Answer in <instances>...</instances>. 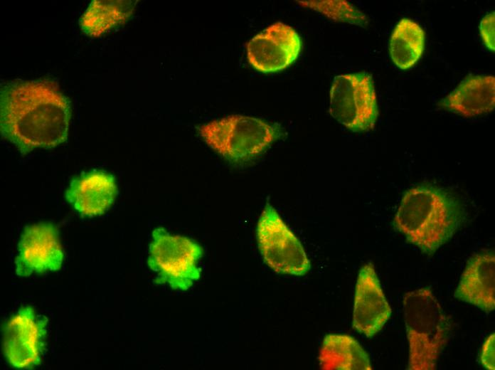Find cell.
<instances>
[{
	"instance_id": "2e32d148",
	"label": "cell",
	"mask_w": 495,
	"mask_h": 370,
	"mask_svg": "<svg viewBox=\"0 0 495 370\" xmlns=\"http://www.w3.org/2000/svg\"><path fill=\"white\" fill-rule=\"evenodd\" d=\"M135 1L93 0L80 18L81 30L91 37H98L124 23L132 15Z\"/></svg>"
},
{
	"instance_id": "5b68a950",
	"label": "cell",
	"mask_w": 495,
	"mask_h": 370,
	"mask_svg": "<svg viewBox=\"0 0 495 370\" xmlns=\"http://www.w3.org/2000/svg\"><path fill=\"white\" fill-rule=\"evenodd\" d=\"M147 264L157 273L156 284H167L172 289L186 290L201 275L197 261L203 248L191 239L172 235L162 227L152 232Z\"/></svg>"
},
{
	"instance_id": "9a60e30c",
	"label": "cell",
	"mask_w": 495,
	"mask_h": 370,
	"mask_svg": "<svg viewBox=\"0 0 495 370\" xmlns=\"http://www.w3.org/2000/svg\"><path fill=\"white\" fill-rule=\"evenodd\" d=\"M324 370H371L369 357L361 344L347 334L326 335L319 351Z\"/></svg>"
},
{
	"instance_id": "8fae6325",
	"label": "cell",
	"mask_w": 495,
	"mask_h": 370,
	"mask_svg": "<svg viewBox=\"0 0 495 370\" xmlns=\"http://www.w3.org/2000/svg\"><path fill=\"white\" fill-rule=\"evenodd\" d=\"M391 312L373 265H364L356 285L353 327L366 337H372L383 327Z\"/></svg>"
},
{
	"instance_id": "30bf717a",
	"label": "cell",
	"mask_w": 495,
	"mask_h": 370,
	"mask_svg": "<svg viewBox=\"0 0 495 370\" xmlns=\"http://www.w3.org/2000/svg\"><path fill=\"white\" fill-rule=\"evenodd\" d=\"M63 260V251L55 226L39 223L24 229L15 261L17 275L26 277L58 270Z\"/></svg>"
},
{
	"instance_id": "d6986e66",
	"label": "cell",
	"mask_w": 495,
	"mask_h": 370,
	"mask_svg": "<svg viewBox=\"0 0 495 370\" xmlns=\"http://www.w3.org/2000/svg\"><path fill=\"white\" fill-rule=\"evenodd\" d=\"M494 11L486 15L481 21L479 31L485 46L491 51H495L494 42Z\"/></svg>"
},
{
	"instance_id": "5bb4252c",
	"label": "cell",
	"mask_w": 495,
	"mask_h": 370,
	"mask_svg": "<svg viewBox=\"0 0 495 370\" xmlns=\"http://www.w3.org/2000/svg\"><path fill=\"white\" fill-rule=\"evenodd\" d=\"M438 105L464 117L491 112L495 107V78L492 75L468 77L440 100Z\"/></svg>"
},
{
	"instance_id": "9c48e42d",
	"label": "cell",
	"mask_w": 495,
	"mask_h": 370,
	"mask_svg": "<svg viewBox=\"0 0 495 370\" xmlns=\"http://www.w3.org/2000/svg\"><path fill=\"white\" fill-rule=\"evenodd\" d=\"M300 50L299 34L282 22L269 26L246 44L248 62L262 73L287 68L298 58Z\"/></svg>"
},
{
	"instance_id": "e0dca14e",
	"label": "cell",
	"mask_w": 495,
	"mask_h": 370,
	"mask_svg": "<svg viewBox=\"0 0 495 370\" xmlns=\"http://www.w3.org/2000/svg\"><path fill=\"white\" fill-rule=\"evenodd\" d=\"M425 42V33L415 22L402 18L395 26L389 41V51L393 63L407 70L420 58Z\"/></svg>"
},
{
	"instance_id": "ffe728a7",
	"label": "cell",
	"mask_w": 495,
	"mask_h": 370,
	"mask_svg": "<svg viewBox=\"0 0 495 370\" xmlns=\"http://www.w3.org/2000/svg\"><path fill=\"white\" fill-rule=\"evenodd\" d=\"M495 334L489 335L481 346L479 359L481 365L489 370H494V344Z\"/></svg>"
},
{
	"instance_id": "ba28073f",
	"label": "cell",
	"mask_w": 495,
	"mask_h": 370,
	"mask_svg": "<svg viewBox=\"0 0 495 370\" xmlns=\"http://www.w3.org/2000/svg\"><path fill=\"white\" fill-rule=\"evenodd\" d=\"M47 319L37 315L31 306L19 309L3 328V349L9 363L26 369L41 363L45 345Z\"/></svg>"
},
{
	"instance_id": "52a82bcc",
	"label": "cell",
	"mask_w": 495,
	"mask_h": 370,
	"mask_svg": "<svg viewBox=\"0 0 495 370\" xmlns=\"http://www.w3.org/2000/svg\"><path fill=\"white\" fill-rule=\"evenodd\" d=\"M259 248L267 265L278 273L305 275L310 262L300 241L269 204L257 226Z\"/></svg>"
},
{
	"instance_id": "ac0fdd59",
	"label": "cell",
	"mask_w": 495,
	"mask_h": 370,
	"mask_svg": "<svg viewBox=\"0 0 495 370\" xmlns=\"http://www.w3.org/2000/svg\"><path fill=\"white\" fill-rule=\"evenodd\" d=\"M303 6L317 11L336 21L362 26L366 24V16L346 1H298Z\"/></svg>"
},
{
	"instance_id": "7c38bea8",
	"label": "cell",
	"mask_w": 495,
	"mask_h": 370,
	"mask_svg": "<svg viewBox=\"0 0 495 370\" xmlns=\"http://www.w3.org/2000/svg\"><path fill=\"white\" fill-rule=\"evenodd\" d=\"M455 297L484 312L495 309V255L494 250L474 254L468 261L454 292Z\"/></svg>"
},
{
	"instance_id": "7a4b0ae2",
	"label": "cell",
	"mask_w": 495,
	"mask_h": 370,
	"mask_svg": "<svg viewBox=\"0 0 495 370\" xmlns=\"http://www.w3.org/2000/svg\"><path fill=\"white\" fill-rule=\"evenodd\" d=\"M462 218V205L452 194L434 184H420L403 196L393 225L410 243L432 255L452 238Z\"/></svg>"
},
{
	"instance_id": "6da1fadb",
	"label": "cell",
	"mask_w": 495,
	"mask_h": 370,
	"mask_svg": "<svg viewBox=\"0 0 495 370\" xmlns=\"http://www.w3.org/2000/svg\"><path fill=\"white\" fill-rule=\"evenodd\" d=\"M1 133L22 155L51 149L68 138V99L48 80L18 81L1 89Z\"/></svg>"
},
{
	"instance_id": "4fadbf2b",
	"label": "cell",
	"mask_w": 495,
	"mask_h": 370,
	"mask_svg": "<svg viewBox=\"0 0 495 370\" xmlns=\"http://www.w3.org/2000/svg\"><path fill=\"white\" fill-rule=\"evenodd\" d=\"M117 193L115 177L102 171H93L74 179L65 199L80 213L93 216L102 214L113 204Z\"/></svg>"
},
{
	"instance_id": "8992f818",
	"label": "cell",
	"mask_w": 495,
	"mask_h": 370,
	"mask_svg": "<svg viewBox=\"0 0 495 370\" xmlns=\"http://www.w3.org/2000/svg\"><path fill=\"white\" fill-rule=\"evenodd\" d=\"M329 112L351 131L372 129L378 110L371 75L363 72L335 76L330 90Z\"/></svg>"
},
{
	"instance_id": "277c9868",
	"label": "cell",
	"mask_w": 495,
	"mask_h": 370,
	"mask_svg": "<svg viewBox=\"0 0 495 370\" xmlns=\"http://www.w3.org/2000/svg\"><path fill=\"white\" fill-rule=\"evenodd\" d=\"M198 132L208 146L233 162L256 158L280 135L273 125L243 115L211 121L200 126Z\"/></svg>"
},
{
	"instance_id": "3957f363",
	"label": "cell",
	"mask_w": 495,
	"mask_h": 370,
	"mask_svg": "<svg viewBox=\"0 0 495 370\" xmlns=\"http://www.w3.org/2000/svg\"><path fill=\"white\" fill-rule=\"evenodd\" d=\"M408 342V370H435L447 344L450 323L430 287L406 292L403 299Z\"/></svg>"
}]
</instances>
